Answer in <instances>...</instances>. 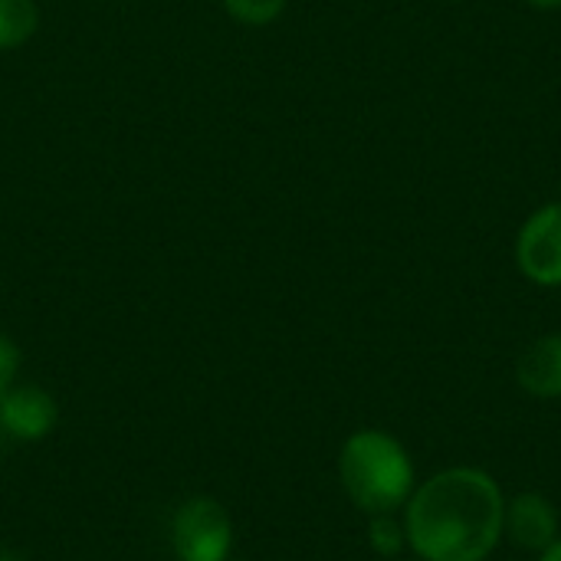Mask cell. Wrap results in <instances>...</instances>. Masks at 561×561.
Returning <instances> with one entry per match:
<instances>
[{
  "mask_svg": "<svg viewBox=\"0 0 561 561\" xmlns=\"http://www.w3.org/2000/svg\"><path fill=\"white\" fill-rule=\"evenodd\" d=\"M404 510L408 546L421 561H486L503 542L506 500L483 470H444L414 486Z\"/></svg>",
  "mask_w": 561,
  "mask_h": 561,
  "instance_id": "6da1fadb",
  "label": "cell"
},
{
  "mask_svg": "<svg viewBox=\"0 0 561 561\" xmlns=\"http://www.w3.org/2000/svg\"><path fill=\"white\" fill-rule=\"evenodd\" d=\"M345 496L368 516L398 513L414 493V463L408 447L388 431H355L339 454Z\"/></svg>",
  "mask_w": 561,
  "mask_h": 561,
  "instance_id": "7a4b0ae2",
  "label": "cell"
},
{
  "mask_svg": "<svg viewBox=\"0 0 561 561\" xmlns=\"http://www.w3.org/2000/svg\"><path fill=\"white\" fill-rule=\"evenodd\" d=\"M171 549L178 561H227L233 559V519L210 500L194 496L178 506L171 519Z\"/></svg>",
  "mask_w": 561,
  "mask_h": 561,
  "instance_id": "3957f363",
  "label": "cell"
},
{
  "mask_svg": "<svg viewBox=\"0 0 561 561\" xmlns=\"http://www.w3.org/2000/svg\"><path fill=\"white\" fill-rule=\"evenodd\" d=\"M516 260L536 286H561V201L539 207L523 224Z\"/></svg>",
  "mask_w": 561,
  "mask_h": 561,
  "instance_id": "277c9868",
  "label": "cell"
},
{
  "mask_svg": "<svg viewBox=\"0 0 561 561\" xmlns=\"http://www.w3.org/2000/svg\"><path fill=\"white\" fill-rule=\"evenodd\" d=\"M56 427V401L39 385H13L0 398V431L7 440H43Z\"/></svg>",
  "mask_w": 561,
  "mask_h": 561,
  "instance_id": "5b68a950",
  "label": "cell"
},
{
  "mask_svg": "<svg viewBox=\"0 0 561 561\" xmlns=\"http://www.w3.org/2000/svg\"><path fill=\"white\" fill-rule=\"evenodd\" d=\"M503 536H510L519 549L542 556L561 536L556 503L542 493H519L513 503H506Z\"/></svg>",
  "mask_w": 561,
  "mask_h": 561,
  "instance_id": "8992f818",
  "label": "cell"
},
{
  "mask_svg": "<svg viewBox=\"0 0 561 561\" xmlns=\"http://www.w3.org/2000/svg\"><path fill=\"white\" fill-rule=\"evenodd\" d=\"M516 381L533 398H561V335H542L519 355Z\"/></svg>",
  "mask_w": 561,
  "mask_h": 561,
  "instance_id": "52a82bcc",
  "label": "cell"
},
{
  "mask_svg": "<svg viewBox=\"0 0 561 561\" xmlns=\"http://www.w3.org/2000/svg\"><path fill=\"white\" fill-rule=\"evenodd\" d=\"M39 26V10L33 0H0V53L23 46Z\"/></svg>",
  "mask_w": 561,
  "mask_h": 561,
  "instance_id": "ba28073f",
  "label": "cell"
},
{
  "mask_svg": "<svg viewBox=\"0 0 561 561\" xmlns=\"http://www.w3.org/2000/svg\"><path fill=\"white\" fill-rule=\"evenodd\" d=\"M368 542L371 552L381 559H398L408 549V533H404V519H394V513H381L371 516L368 523Z\"/></svg>",
  "mask_w": 561,
  "mask_h": 561,
  "instance_id": "9c48e42d",
  "label": "cell"
},
{
  "mask_svg": "<svg viewBox=\"0 0 561 561\" xmlns=\"http://www.w3.org/2000/svg\"><path fill=\"white\" fill-rule=\"evenodd\" d=\"M289 0H224L227 13L243 23V26H266L273 23L283 10H286Z\"/></svg>",
  "mask_w": 561,
  "mask_h": 561,
  "instance_id": "30bf717a",
  "label": "cell"
},
{
  "mask_svg": "<svg viewBox=\"0 0 561 561\" xmlns=\"http://www.w3.org/2000/svg\"><path fill=\"white\" fill-rule=\"evenodd\" d=\"M16 371H20V348L0 335V398L16 385Z\"/></svg>",
  "mask_w": 561,
  "mask_h": 561,
  "instance_id": "8fae6325",
  "label": "cell"
},
{
  "mask_svg": "<svg viewBox=\"0 0 561 561\" xmlns=\"http://www.w3.org/2000/svg\"><path fill=\"white\" fill-rule=\"evenodd\" d=\"M539 561H561V536L542 552V556H539Z\"/></svg>",
  "mask_w": 561,
  "mask_h": 561,
  "instance_id": "7c38bea8",
  "label": "cell"
},
{
  "mask_svg": "<svg viewBox=\"0 0 561 561\" xmlns=\"http://www.w3.org/2000/svg\"><path fill=\"white\" fill-rule=\"evenodd\" d=\"M529 7H539V10H559L561 0H526Z\"/></svg>",
  "mask_w": 561,
  "mask_h": 561,
  "instance_id": "4fadbf2b",
  "label": "cell"
},
{
  "mask_svg": "<svg viewBox=\"0 0 561 561\" xmlns=\"http://www.w3.org/2000/svg\"><path fill=\"white\" fill-rule=\"evenodd\" d=\"M0 561H26V559H20L16 552H10V549H0Z\"/></svg>",
  "mask_w": 561,
  "mask_h": 561,
  "instance_id": "5bb4252c",
  "label": "cell"
},
{
  "mask_svg": "<svg viewBox=\"0 0 561 561\" xmlns=\"http://www.w3.org/2000/svg\"><path fill=\"white\" fill-rule=\"evenodd\" d=\"M227 561H240V559H227Z\"/></svg>",
  "mask_w": 561,
  "mask_h": 561,
  "instance_id": "9a60e30c",
  "label": "cell"
},
{
  "mask_svg": "<svg viewBox=\"0 0 561 561\" xmlns=\"http://www.w3.org/2000/svg\"><path fill=\"white\" fill-rule=\"evenodd\" d=\"M417 561H421V559H417Z\"/></svg>",
  "mask_w": 561,
  "mask_h": 561,
  "instance_id": "2e32d148",
  "label": "cell"
}]
</instances>
